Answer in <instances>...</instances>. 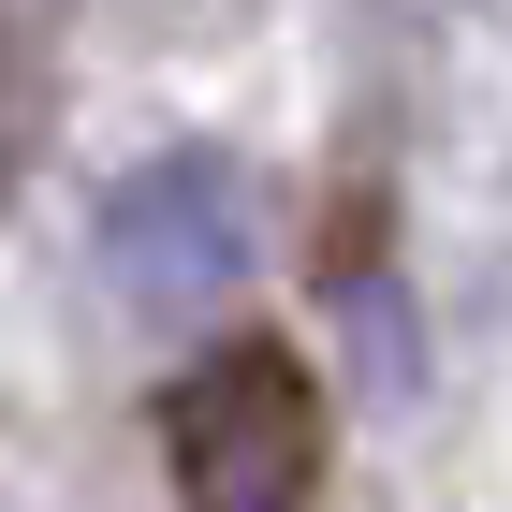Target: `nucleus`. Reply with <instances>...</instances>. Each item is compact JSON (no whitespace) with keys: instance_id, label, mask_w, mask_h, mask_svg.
<instances>
[{"instance_id":"1","label":"nucleus","mask_w":512,"mask_h":512,"mask_svg":"<svg viewBox=\"0 0 512 512\" xmlns=\"http://www.w3.org/2000/svg\"><path fill=\"white\" fill-rule=\"evenodd\" d=\"M322 469H337V410H322L308 352H278V337H220L161 395V483H176V512H308Z\"/></svg>"},{"instance_id":"2","label":"nucleus","mask_w":512,"mask_h":512,"mask_svg":"<svg viewBox=\"0 0 512 512\" xmlns=\"http://www.w3.org/2000/svg\"><path fill=\"white\" fill-rule=\"evenodd\" d=\"M249 249H264V220H249V176L220 147H161L103 191V278L147 322H205L220 293H249Z\"/></svg>"}]
</instances>
